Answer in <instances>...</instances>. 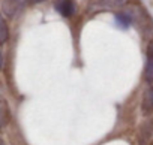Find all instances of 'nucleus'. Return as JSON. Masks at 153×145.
Masks as SVG:
<instances>
[{"label": "nucleus", "mask_w": 153, "mask_h": 145, "mask_svg": "<svg viewBox=\"0 0 153 145\" xmlns=\"http://www.w3.org/2000/svg\"><path fill=\"white\" fill-rule=\"evenodd\" d=\"M54 6H56V11L65 18L72 17L75 14V9H76L74 0H56Z\"/></svg>", "instance_id": "obj_1"}, {"label": "nucleus", "mask_w": 153, "mask_h": 145, "mask_svg": "<svg viewBox=\"0 0 153 145\" xmlns=\"http://www.w3.org/2000/svg\"><path fill=\"white\" fill-rule=\"evenodd\" d=\"M146 69H144V78L147 82H153V42L149 43L147 46V54H146Z\"/></svg>", "instance_id": "obj_2"}, {"label": "nucleus", "mask_w": 153, "mask_h": 145, "mask_svg": "<svg viewBox=\"0 0 153 145\" xmlns=\"http://www.w3.org/2000/svg\"><path fill=\"white\" fill-rule=\"evenodd\" d=\"M143 112L144 114H152L153 112V84L149 82L147 88L144 90V94H143Z\"/></svg>", "instance_id": "obj_3"}, {"label": "nucleus", "mask_w": 153, "mask_h": 145, "mask_svg": "<svg viewBox=\"0 0 153 145\" xmlns=\"http://www.w3.org/2000/svg\"><path fill=\"white\" fill-rule=\"evenodd\" d=\"M116 21L119 26H122L123 29H128L131 26V17L125 12H120V14H116Z\"/></svg>", "instance_id": "obj_4"}, {"label": "nucleus", "mask_w": 153, "mask_h": 145, "mask_svg": "<svg viewBox=\"0 0 153 145\" xmlns=\"http://www.w3.org/2000/svg\"><path fill=\"white\" fill-rule=\"evenodd\" d=\"M0 29H2V43H5L6 42V39H8V26H6V21H5V18H2L0 20Z\"/></svg>", "instance_id": "obj_5"}, {"label": "nucleus", "mask_w": 153, "mask_h": 145, "mask_svg": "<svg viewBox=\"0 0 153 145\" xmlns=\"http://www.w3.org/2000/svg\"><path fill=\"white\" fill-rule=\"evenodd\" d=\"M102 2H105V3H107V5H110V6H116V5L122 3L123 0H102Z\"/></svg>", "instance_id": "obj_6"}, {"label": "nucleus", "mask_w": 153, "mask_h": 145, "mask_svg": "<svg viewBox=\"0 0 153 145\" xmlns=\"http://www.w3.org/2000/svg\"><path fill=\"white\" fill-rule=\"evenodd\" d=\"M9 2L14 3V5H18V6H20V5H24L26 2H29V0H9Z\"/></svg>", "instance_id": "obj_7"}, {"label": "nucleus", "mask_w": 153, "mask_h": 145, "mask_svg": "<svg viewBox=\"0 0 153 145\" xmlns=\"http://www.w3.org/2000/svg\"><path fill=\"white\" fill-rule=\"evenodd\" d=\"M2 145H5V144H2Z\"/></svg>", "instance_id": "obj_8"}]
</instances>
